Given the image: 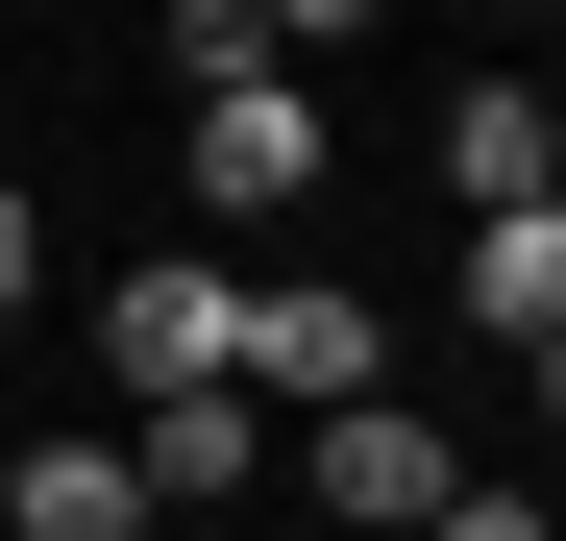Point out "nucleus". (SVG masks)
Returning a JSON list of instances; mask_svg holds the SVG:
<instances>
[{
	"label": "nucleus",
	"instance_id": "obj_1",
	"mask_svg": "<svg viewBox=\"0 0 566 541\" xmlns=\"http://www.w3.org/2000/svg\"><path fill=\"white\" fill-rule=\"evenodd\" d=\"M222 394H247V418H271V394H296V418H369V394H395V320H369L345 270H247V344H222Z\"/></svg>",
	"mask_w": 566,
	"mask_h": 541
},
{
	"label": "nucleus",
	"instance_id": "obj_2",
	"mask_svg": "<svg viewBox=\"0 0 566 541\" xmlns=\"http://www.w3.org/2000/svg\"><path fill=\"white\" fill-rule=\"evenodd\" d=\"M296 492H321V517H369V541H419V517L468 492V443H443L419 394H369V418H321V443H296Z\"/></svg>",
	"mask_w": 566,
	"mask_h": 541
},
{
	"label": "nucleus",
	"instance_id": "obj_3",
	"mask_svg": "<svg viewBox=\"0 0 566 541\" xmlns=\"http://www.w3.org/2000/svg\"><path fill=\"white\" fill-rule=\"evenodd\" d=\"M99 344H124V394H222V344H247V270H124V296H99Z\"/></svg>",
	"mask_w": 566,
	"mask_h": 541
},
{
	"label": "nucleus",
	"instance_id": "obj_4",
	"mask_svg": "<svg viewBox=\"0 0 566 541\" xmlns=\"http://www.w3.org/2000/svg\"><path fill=\"white\" fill-rule=\"evenodd\" d=\"M198 198H222V222H296V198H321V99H296V74L198 99Z\"/></svg>",
	"mask_w": 566,
	"mask_h": 541
},
{
	"label": "nucleus",
	"instance_id": "obj_5",
	"mask_svg": "<svg viewBox=\"0 0 566 541\" xmlns=\"http://www.w3.org/2000/svg\"><path fill=\"white\" fill-rule=\"evenodd\" d=\"M443 198H468V222L566 198V148H542V99H517V74H443Z\"/></svg>",
	"mask_w": 566,
	"mask_h": 541
},
{
	"label": "nucleus",
	"instance_id": "obj_6",
	"mask_svg": "<svg viewBox=\"0 0 566 541\" xmlns=\"http://www.w3.org/2000/svg\"><path fill=\"white\" fill-rule=\"evenodd\" d=\"M124 492H148V517H172V492H271V418H247V394H148V418H124Z\"/></svg>",
	"mask_w": 566,
	"mask_h": 541
},
{
	"label": "nucleus",
	"instance_id": "obj_7",
	"mask_svg": "<svg viewBox=\"0 0 566 541\" xmlns=\"http://www.w3.org/2000/svg\"><path fill=\"white\" fill-rule=\"evenodd\" d=\"M468 320H493L517 370L566 344V198H517V222H468Z\"/></svg>",
	"mask_w": 566,
	"mask_h": 541
},
{
	"label": "nucleus",
	"instance_id": "obj_8",
	"mask_svg": "<svg viewBox=\"0 0 566 541\" xmlns=\"http://www.w3.org/2000/svg\"><path fill=\"white\" fill-rule=\"evenodd\" d=\"M0 541H148L124 443H25V468H0Z\"/></svg>",
	"mask_w": 566,
	"mask_h": 541
},
{
	"label": "nucleus",
	"instance_id": "obj_9",
	"mask_svg": "<svg viewBox=\"0 0 566 541\" xmlns=\"http://www.w3.org/2000/svg\"><path fill=\"white\" fill-rule=\"evenodd\" d=\"M419 541H542V492H443V517H419Z\"/></svg>",
	"mask_w": 566,
	"mask_h": 541
},
{
	"label": "nucleus",
	"instance_id": "obj_10",
	"mask_svg": "<svg viewBox=\"0 0 566 541\" xmlns=\"http://www.w3.org/2000/svg\"><path fill=\"white\" fill-rule=\"evenodd\" d=\"M25 296H50V222H25V198H0V320H25Z\"/></svg>",
	"mask_w": 566,
	"mask_h": 541
}]
</instances>
